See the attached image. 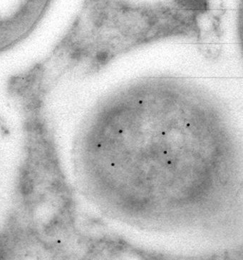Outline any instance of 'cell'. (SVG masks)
<instances>
[{
  "label": "cell",
  "instance_id": "obj_2",
  "mask_svg": "<svg viewBox=\"0 0 243 260\" xmlns=\"http://www.w3.org/2000/svg\"><path fill=\"white\" fill-rule=\"evenodd\" d=\"M168 152L166 151V150H165V151H164V154H165V155H166V154H167Z\"/></svg>",
  "mask_w": 243,
  "mask_h": 260
},
{
  "label": "cell",
  "instance_id": "obj_1",
  "mask_svg": "<svg viewBox=\"0 0 243 260\" xmlns=\"http://www.w3.org/2000/svg\"><path fill=\"white\" fill-rule=\"evenodd\" d=\"M171 164H172V162L171 161V160H169V161H168V165H171Z\"/></svg>",
  "mask_w": 243,
  "mask_h": 260
}]
</instances>
